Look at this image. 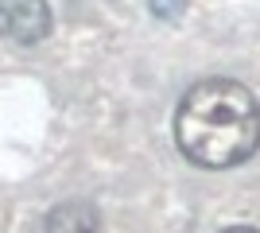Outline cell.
Wrapping results in <instances>:
<instances>
[{"instance_id":"5b68a950","label":"cell","mask_w":260,"mask_h":233,"mask_svg":"<svg viewBox=\"0 0 260 233\" xmlns=\"http://www.w3.org/2000/svg\"><path fill=\"white\" fill-rule=\"evenodd\" d=\"M221 233H260L256 225H229V229H221Z\"/></svg>"},{"instance_id":"277c9868","label":"cell","mask_w":260,"mask_h":233,"mask_svg":"<svg viewBox=\"0 0 260 233\" xmlns=\"http://www.w3.org/2000/svg\"><path fill=\"white\" fill-rule=\"evenodd\" d=\"M148 8H152V16H155V20H163V23H175L179 16H183L186 0H148Z\"/></svg>"},{"instance_id":"7a4b0ae2","label":"cell","mask_w":260,"mask_h":233,"mask_svg":"<svg viewBox=\"0 0 260 233\" xmlns=\"http://www.w3.org/2000/svg\"><path fill=\"white\" fill-rule=\"evenodd\" d=\"M47 0H0V39L12 47H39L51 35Z\"/></svg>"},{"instance_id":"6da1fadb","label":"cell","mask_w":260,"mask_h":233,"mask_svg":"<svg viewBox=\"0 0 260 233\" xmlns=\"http://www.w3.org/2000/svg\"><path fill=\"white\" fill-rule=\"evenodd\" d=\"M175 148L186 163L229 171L249 163L260 148V101L237 78H202L179 97Z\"/></svg>"},{"instance_id":"3957f363","label":"cell","mask_w":260,"mask_h":233,"mask_svg":"<svg viewBox=\"0 0 260 233\" xmlns=\"http://www.w3.org/2000/svg\"><path fill=\"white\" fill-rule=\"evenodd\" d=\"M47 233H101V210L86 198H70L51 206L43 218Z\"/></svg>"}]
</instances>
